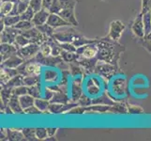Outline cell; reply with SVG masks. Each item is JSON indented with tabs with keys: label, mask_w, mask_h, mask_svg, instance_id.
<instances>
[{
	"label": "cell",
	"mask_w": 151,
	"mask_h": 141,
	"mask_svg": "<svg viewBox=\"0 0 151 141\" xmlns=\"http://www.w3.org/2000/svg\"><path fill=\"white\" fill-rule=\"evenodd\" d=\"M96 44L99 48L97 59L100 61L111 63L118 68L117 61L119 59V55L125 49L124 46L119 44L117 41L113 40L109 37L108 40H106V38L100 39Z\"/></svg>",
	"instance_id": "obj_1"
},
{
	"label": "cell",
	"mask_w": 151,
	"mask_h": 141,
	"mask_svg": "<svg viewBox=\"0 0 151 141\" xmlns=\"http://www.w3.org/2000/svg\"><path fill=\"white\" fill-rule=\"evenodd\" d=\"M79 36L81 35L74 29L70 28V27H63L62 29H55L53 38L58 43H73V40Z\"/></svg>",
	"instance_id": "obj_2"
},
{
	"label": "cell",
	"mask_w": 151,
	"mask_h": 141,
	"mask_svg": "<svg viewBox=\"0 0 151 141\" xmlns=\"http://www.w3.org/2000/svg\"><path fill=\"white\" fill-rule=\"evenodd\" d=\"M39 52H40V44L36 43H30L29 44L19 48L17 54L25 60L35 57Z\"/></svg>",
	"instance_id": "obj_3"
},
{
	"label": "cell",
	"mask_w": 151,
	"mask_h": 141,
	"mask_svg": "<svg viewBox=\"0 0 151 141\" xmlns=\"http://www.w3.org/2000/svg\"><path fill=\"white\" fill-rule=\"evenodd\" d=\"M124 30H125V25L123 22H121V21H119V20L113 21L110 24L108 37L114 41H118L120 40Z\"/></svg>",
	"instance_id": "obj_4"
},
{
	"label": "cell",
	"mask_w": 151,
	"mask_h": 141,
	"mask_svg": "<svg viewBox=\"0 0 151 141\" xmlns=\"http://www.w3.org/2000/svg\"><path fill=\"white\" fill-rule=\"evenodd\" d=\"M116 69H117L116 66H114L111 63H107V62L104 61L100 62V60H99L95 68V72L103 77L111 78L112 75L114 74V72H116Z\"/></svg>",
	"instance_id": "obj_5"
},
{
	"label": "cell",
	"mask_w": 151,
	"mask_h": 141,
	"mask_svg": "<svg viewBox=\"0 0 151 141\" xmlns=\"http://www.w3.org/2000/svg\"><path fill=\"white\" fill-rule=\"evenodd\" d=\"M99 52V48L96 43H90L87 45H84L81 47H77L76 53L86 59H94L97 57Z\"/></svg>",
	"instance_id": "obj_6"
},
{
	"label": "cell",
	"mask_w": 151,
	"mask_h": 141,
	"mask_svg": "<svg viewBox=\"0 0 151 141\" xmlns=\"http://www.w3.org/2000/svg\"><path fill=\"white\" fill-rule=\"evenodd\" d=\"M132 33L136 36V37L142 39L145 37V25H144V21H143V14L142 12H140L137 14V16L135 17L134 21L132 24Z\"/></svg>",
	"instance_id": "obj_7"
},
{
	"label": "cell",
	"mask_w": 151,
	"mask_h": 141,
	"mask_svg": "<svg viewBox=\"0 0 151 141\" xmlns=\"http://www.w3.org/2000/svg\"><path fill=\"white\" fill-rule=\"evenodd\" d=\"M20 32L21 31L14 27H6L1 32V43H14Z\"/></svg>",
	"instance_id": "obj_8"
},
{
	"label": "cell",
	"mask_w": 151,
	"mask_h": 141,
	"mask_svg": "<svg viewBox=\"0 0 151 141\" xmlns=\"http://www.w3.org/2000/svg\"><path fill=\"white\" fill-rule=\"evenodd\" d=\"M47 24H49L51 27H53L55 29L59 27H70L71 25L70 23H68L65 19L62 18L58 13H53V12L50 13Z\"/></svg>",
	"instance_id": "obj_9"
},
{
	"label": "cell",
	"mask_w": 151,
	"mask_h": 141,
	"mask_svg": "<svg viewBox=\"0 0 151 141\" xmlns=\"http://www.w3.org/2000/svg\"><path fill=\"white\" fill-rule=\"evenodd\" d=\"M50 13L51 12H49V10L47 9H44V8H42L40 10L36 12L33 19H32V22H33L35 27H39V25H44V24L47 23Z\"/></svg>",
	"instance_id": "obj_10"
},
{
	"label": "cell",
	"mask_w": 151,
	"mask_h": 141,
	"mask_svg": "<svg viewBox=\"0 0 151 141\" xmlns=\"http://www.w3.org/2000/svg\"><path fill=\"white\" fill-rule=\"evenodd\" d=\"M18 49L14 43H1V62L5 61L10 56L16 54Z\"/></svg>",
	"instance_id": "obj_11"
},
{
	"label": "cell",
	"mask_w": 151,
	"mask_h": 141,
	"mask_svg": "<svg viewBox=\"0 0 151 141\" xmlns=\"http://www.w3.org/2000/svg\"><path fill=\"white\" fill-rule=\"evenodd\" d=\"M60 16L65 19L68 23H70L71 25H78V21L75 18L74 14V9L73 8H68V9H62L60 12H58Z\"/></svg>",
	"instance_id": "obj_12"
},
{
	"label": "cell",
	"mask_w": 151,
	"mask_h": 141,
	"mask_svg": "<svg viewBox=\"0 0 151 141\" xmlns=\"http://www.w3.org/2000/svg\"><path fill=\"white\" fill-rule=\"evenodd\" d=\"M24 59H22L17 53L14 54L12 56H10L9 57L2 62L1 67H6V68H18L21 64L24 63Z\"/></svg>",
	"instance_id": "obj_13"
},
{
	"label": "cell",
	"mask_w": 151,
	"mask_h": 141,
	"mask_svg": "<svg viewBox=\"0 0 151 141\" xmlns=\"http://www.w3.org/2000/svg\"><path fill=\"white\" fill-rule=\"evenodd\" d=\"M40 72H41V65H40V62H38V61L29 62V63H25L24 76H27V75H40Z\"/></svg>",
	"instance_id": "obj_14"
},
{
	"label": "cell",
	"mask_w": 151,
	"mask_h": 141,
	"mask_svg": "<svg viewBox=\"0 0 151 141\" xmlns=\"http://www.w3.org/2000/svg\"><path fill=\"white\" fill-rule=\"evenodd\" d=\"M8 106L12 109L13 114H21V113H24V109L22 107L20 103V100H19V96L17 95H13L12 96V98L9 99V103H8Z\"/></svg>",
	"instance_id": "obj_15"
},
{
	"label": "cell",
	"mask_w": 151,
	"mask_h": 141,
	"mask_svg": "<svg viewBox=\"0 0 151 141\" xmlns=\"http://www.w3.org/2000/svg\"><path fill=\"white\" fill-rule=\"evenodd\" d=\"M81 85H82V80L78 82V80H76V78H75L73 81V84H72V87H71V100L73 102H77L79 100V98L83 95Z\"/></svg>",
	"instance_id": "obj_16"
},
{
	"label": "cell",
	"mask_w": 151,
	"mask_h": 141,
	"mask_svg": "<svg viewBox=\"0 0 151 141\" xmlns=\"http://www.w3.org/2000/svg\"><path fill=\"white\" fill-rule=\"evenodd\" d=\"M110 113L114 114H127L128 113V103L126 102H117L111 106Z\"/></svg>",
	"instance_id": "obj_17"
},
{
	"label": "cell",
	"mask_w": 151,
	"mask_h": 141,
	"mask_svg": "<svg viewBox=\"0 0 151 141\" xmlns=\"http://www.w3.org/2000/svg\"><path fill=\"white\" fill-rule=\"evenodd\" d=\"M51 103H69V98L67 96V93L62 90L55 91L54 95L50 100Z\"/></svg>",
	"instance_id": "obj_18"
},
{
	"label": "cell",
	"mask_w": 151,
	"mask_h": 141,
	"mask_svg": "<svg viewBox=\"0 0 151 141\" xmlns=\"http://www.w3.org/2000/svg\"><path fill=\"white\" fill-rule=\"evenodd\" d=\"M8 139L9 140H24L25 139L22 130L18 129H7Z\"/></svg>",
	"instance_id": "obj_19"
},
{
	"label": "cell",
	"mask_w": 151,
	"mask_h": 141,
	"mask_svg": "<svg viewBox=\"0 0 151 141\" xmlns=\"http://www.w3.org/2000/svg\"><path fill=\"white\" fill-rule=\"evenodd\" d=\"M19 100L24 110L25 108L35 104V98L33 96H31L30 94H24V95L19 96Z\"/></svg>",
	"instance_id": "obj_20"
},
{
	"label": "cell",
	"mask_w": 151,
	"mask_h": 141,
	"mask_svg": "<svg viewBox=\"0 0 151 141\" xmlns=\"http://www.w3.org/2000/svg\"><path fill=\"white\" fill-rule=\"evenodd\" d=\"M80 55H78L76 52H69L63 50L61 53V57L65 62L67 63H70V62L77 61V59H79Z\"/></svg>",
	"instance_id": "obj_21"
},
{
	"label": "cell",
	"mask_w": 151,
	"mask_h": 141,
	"mask_svg": "<svg viewBox=\"0 0 151 141\" xmlns=\"http://www.w3.org/2000/svg\"><path fill=\"white\" fill-rule=\"evenodd\" d=\"M2 20L4 21L6 27H14L15 25H17L21 21V16L20 15L9 14V15H7V16L2 17Z\"/></svg>",
	"instance_id": "obj_22"
},
{
	"label": "cell",
	"mask_w": 151,
	"mask_h": 141,
	"mask_svg": "<svg viewBox=\"0 0 151 141\" xmlns=\"http://www.w3.org/2000/svg\"><path fill=\"white\" fill-rule=\"evenodd\" d=\"M24 85V75L22 74H17L13 76L12 79H10L6 85H3V86H7L9 87H16L19 86H23Z\"/></svg>",
	"instance_id": "obj_23"
},
{
	"label": "cell",
	"mask_w": 151,
	"mask_h": 141,
	"mask_svg": "<svg viewBox=\"0 0 151 141\" xmlns=\"http://www.w3.org/2000/svg\"><path fill=\"white\" fill-rule=\"evenodd\" d=\"M51 102L47 99H40V98H36L35 99V106H37L41 112H46L49 110Z\"/></svg>",
	"instance_id": "obj_24"
},
{
	"label": "cell",
	"mask_w": 151,
	"mask_h": 141,
	"mask_svg": "<svg viewBox=\"0 0 151 141\" xmlns=\"http://www.w3.org/2000/svg\"><path fill=\"white\" fill-rule=\"evenodd\" d=\"M142 14H143L144 25H145V35H147L151 32V10L145 12Z\"/></svg>",
	"instance_id": "obj_25"
},
{
	"label": "cell",
	"mask_w": 151,
	"mask_h": 141,
	"mask_svg": "<svg viewBox=\"0 0 151 141\" xmlns=\"http://www.w3.org/2000/svg\"><path fill=\"white\" fill-rule=\"evenodd\" d=\"M37 27L41 33L44 34L45 36H47L49 38H52L55 34V28H54L53 27H51L49 24H44V25H39V27Z\"/></svg>",
	"instance_id": "obj_26"
},
{
	"label": "cell",
	"mask_w": 151,
	"mask_h": 141,
	"mask_svg": "<svg viewBox=\"0 0 151 141\" xmlns=\"http://www.w3.org/2000/svg\"><path fill=\"white\" fill-rule=\"evenodd\" d=\"M12 9H13V3L12 1L2 2L1 8H0V12H1V17L7 16V15L10 14Z\"/></svg>",
	"instance_id": "obj_27"
},
{
	"label": "cell",
	"mask_w": 151,
	"mask_h": 141,
	"mask_svg": "<svg viewBox=\"0 0 151 141\" xmlns=\"http://www.w3.org/2000/svg\"><path fill=\"white\" fill-rule=\"evenodd\" d=\"M24 82L25 86L31 87V86L40 84V75H27V76H24Z\"/></svg>",
	"instance_id": "obj_28"
},
{
	"label": "cell",
	"mask_w": 151,
	"mask_h": 141,
	"mask_svg": "<svg viewBox=\"0 0 151 141\" xmlns=\"http://www.w3.org/2000/svg\"><path fill=\"white\" fill-rule=\"evenodd\" d=\"M31 43L30 40L28 38L25 37L24 35H23L22 33H19L17 35L16 39H15V41H14V44L16 45L18 48H21V47H24L25 45H27Z\"/></svg>",
	"instance_id": "obj_29"
},
{
	"label": "cell",
	"mask_w": 151,
	"mask_h": 141,
	"mask_svg": "<svg viewBox=\"0 0 151 141\" xmlns=\"http://www.w3.org/2000/svg\"><path fill=\"white\" fill-rule=\"evenodd\" d=\"M34 27H35V25H34L32 21H27V20H21L17 25H14V27H16L20 31L27 30V29Z\"/></svg>",
	"instance_id": "obj_30"
},
{
	"label": "cell",
	"mask_w": 151,
	"mask_h": 141,
	"mask_svg": "<svg viewBox=\"0 0 151 141\" xmlns=\"http://www.w3.org/2000/svg\"><path fill=\"white\" fill-rule=\"evenodd\" d=\"M114 103L106 95V94H103L100 98L95 99V100L92 101V104H107V106H113Z\"/></svg>",
	"instance_id": "obj_31"
},
{
	"label": "cell",
	"mask_w": 151,
	"mask_h": 141,
	"mask_svg": "<svg viewBox=\"0 0 151 141\" xmlns=\"http://www.w3.org/2000/svg\"><path fill=\"white\" fill-rule=\"evenodd\" d=\"M40 52L44 56H52V46L49 41H44L40 45Z\"/></svg>",
	"instance_id": "obj_32"
},
{
	"label": "cell",
	"mask_w": 151,
	"mask_h": 141,
	"mask_svg": "<svg viewBox=\"0 0 151 141\" xmlns=\"http://www.w3.org/2000/svg\"><path fill=\"white\" fill-rule=\"evenodd\" d=\"M36 12L31 8L30 6L24 12H23L22 14L20 15L21 16V20H27V21H32L34 15H35Z\"/></svg>",
	"instance_id": "obj_33"
},
{
	"label": "cell",
	"mask_w": 151,
	"mask_h": 141,
	"mask_svg": "<svg viewBox=\"0 0 151 141\" xmlns=\"http://www.w3.org/2000/svg\"><path fill=\"white\" fill-rule=\"evenodd\" d=\"M28 94L36 98H40V84L28 87Z\"/></svg>",
	"instance_id": "obj_34"
},
{
	"label": "cell",
	"mask_w": 151,
	"mask_h": 141,
	"mask_svg": "<svg viewBox=\"0 0 151 141\" xmlns=\"http://www.w3.org/2000/svg\"><path fill=\"white\" fill-rule=\"evenodd\" d=\"M25 139L27 140H36L37 137H36V129H29V128H25L22 130Z\"/></svg>",
	"instance_id": "obj_35"
},
{
	"label": "cell",
	"mask_w": 151,
	"mask_h": 141,
	"mask_svg": "<svg viewBox=\"0 0 151 141\" xmlns=\"http://www.w3.org/2000/svg\"><path fill=\"white\" fill-rule=\"evenodd\" d=\"M140 43H142V45L147 49L149 53H151V32L147 35H145L144 38L141 39Z\"/></svg>",
	"instance_id": "obj_36"
},
{
	"label": "cell",
	"mask_w": 151,
	"mask_h": 141,
	"mask_svg": "<svg viewBox=\"0 0 151 141\" xmlns=\"http://www.w3.org/2000/svg\"><path fill=\"white\" fill-rule=\"evenodd\" d=\"M13 94L17 96H22L24 94H28V87L23 85V86H19L13 88Z\"/></svg>",
	"instance_id": "obj_37"
},
{
	"label": "cell",
	"mask_w": 151,
	"mask_h": 141,
	"mask_svg": "<svg viewBox=\"0 0 151 141\" xmlns=\"http://www.w3.org/2000/svg\"><path fill=\"white\" fill-rule=\"evenodd\" d=\"M144 109L140 106H134V104L128 103V113L129 114H142L144 113Z\"/></svg>",
	"instance_id": "obj_38"
},
{
	"label": "cell",
	"mask_w": 151,
	"mask_h": 141,
	"mask_svg": "<svg viewBox=\"0 0 151 141\" xmlns=\"http://www.w3.org/2000/svg\"><path fill=\"white\" fill-rule=\"evenodd\" d=\"M36 137H37V139H40V140L46 139L48 137L47 129H45V128H37V129H36Z\"/></svg>",
	"instance_id": "obj_39"
},
{
	"label": "cell",
	"mask_w": 151,
	"mask_h": 141,
	"mask_svg": "<svg viewBox=\"0 0 151 141\" xmlns=\"http://www.w3.org/2000/svg\"><path fill=\"white\" fill-rule=\"evenodd\" d=\"M78 2V0H59L60 6L62 9H68V8H73L75 4Z\"/></svg>",
	"instance_id": "obj_40"
},
{
	"label": "cell",
	"mask_w": 151,
	"mask_h": 141,
	"mask_svg": "<svg viewBox=\"0 0 151 141\" xmlns=\"http://www.w3.org/2000/svg\"><path fill=\"white\" fill-rule=\"evenodd\" d=\"M57 79V74L55 71H46L45 72V81L46 82H55Z\"/></svg>",
	"instance_id": "obj_41"
},
{
	"label": "cell",
	"mask_w": 151,
	"mask_h": 141,
	"mask_svg": "<svg viewBox=\"0 0 151 141\" xmlns=\"http://www.w3.org/2000/svg\"><path fill=\"white\" fill-rule=\"evenodd\" d=\"M42 2H43V0H31L29 3V6L37 12L42 9Z\"/></svg>",
	"instance_id": "obj_42"
},
{
	"label": "cell",
	"mask_w": 151,
	"mask_h": 141,
	"mask_svg": "<svg viewBox=\"0 0 151 141\" xmlns=\"http://www.w3.org/2000/svg\"><path fill=\"white\" fill-rule=\"evenodd\" d=\"M61 48L65 50V51H69V52H76L77 51V47L72 43H59Z\"/></svg>",
	"instance_id": "obj_43"
},
{
	"label": "cell",
	"mask_w": 151,
	"mask_h": 141,
	"mask_svg": "<svg viewBox=\"0 0 151 141\" xmlns=\"http://www.w3.org/2000/svg\"><path fill=\"white\" fill-rule=\"evenodd\" d=\"M77 103L79 106H89L92 104V101L86 95H82L79 98V100L77 101Z\"/></svg>",
	"instance_id": "obj_44"
},
{
	"label": "cell",
	"mask_w": 151,
	"mask_h": 141,
	"mask_svg": "<svg viewBox=\"0 0 151 141\" xmlns=\"http://www.w3.org/2000/svg\"><path fill=\"white\" fill-rule=\"evenodd\" d=\"M12 77L8 74L7 71L5 70L3 67H1V84L6 85L7 83L12 79Z\"/></svg>",
	"instance_id": "obj_45"
},
{
	"label": "cell",
	"mask_w": 151,
	"mask_h": 141,
	"mask_svg": "<svg viewBox=\"0 0 151 141\" xmlns=\"http://www.w3.org/2000/svg\"><path fill=\"white\" fill-rule=\"evenodd\" d=\"M24 113L28 114V115H37V114H41L42 112H41L40 109L34 104V106H31L27 108H25L24 110Z\"/></svg>",
	"instance_id": "obj_46"
},
{
	"label": "cell",
	"mask_w": 151,
	"mask_h": 141,
	"mask_svg": "<svg viewBox=\"0 0 151 141\" xmlns=\"http://www.w3.org/2000/svg\"><path fill=\"white\" fill-rule=\"evenodd\" d=\"M47 129V134H48V137H54L55 134L57 132V128H46Z\"/></svg>",
	"instance_id": "obj_47"
},
{
	"label": "cell",
	"mask_w": 151,
	"mask_h": 141,
	"mask_svg": "<svg viewBox=\"0 0 151 141\" xmlns=\"http://www.w3.org/2000/svg\"><path fill=\"white\" fill-rule=\"evenodd\" d=\"M23 1H24V2H27V3H30L31 0H23Z\"/></svg>",
	"instance_id": "obj_48"
},
{
	"label": "cell",
	"mask_w": 151,
	"mask_h": 141,
	"mask_svg": "<svg viewBox=\"0 0 151 141\" xmlns=\"http://www.w3.org/2000/svg\"><path fill=\"white\" fill-rule=\"evenodd\" d=\"M2 2H5V1H12V0H1Z\"/></svg>",
	"instance_id": "obj_49"
}]
</instances>
